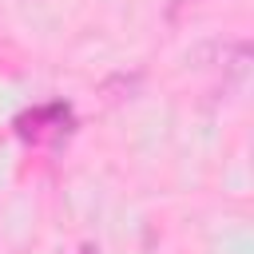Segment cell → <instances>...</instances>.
I'll return each mask as SVG.
<instances>
[{"label":"cell","instance_id":"1","mask_svg":"<svg viewBox=\"0 0 254 254\" xmlns=\"http://www.w3.org/2000/svg\"><path fill=\"white\" fill-rule=\"evenodd\" d=\"M79 254H99V250H95V246H91V242H87V246H83V250H79Z\"/></svg>","mask_w":254,"mask_h":254}]
</instances>
